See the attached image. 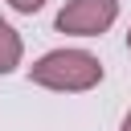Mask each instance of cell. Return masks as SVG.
<instances>
[{
  "label": "cell",
  "instance_id": "cell-1",
  "mask_svg": "<svg viewBox=\"0 0 131 131\" xmlns=\"http://www.w3.org/2000/svg\"><path fill=\"white\" fill-rule=\"evenodd\" d=\"M29 78L45 90L78 94V90H94L102 82V61L86 49H53L29 66Z\"/></svg>",
  "mask_w": 131,
  "mask_h": 131
},
{
  "label": "cell",
  "instance_id": "cell-2",
  "mask_svg": "<svg viewBox=\"0 0 131 131\" xmlns=\"http://www.w3.org/2000/svg\"><path fill=\"white\" fill-rule=\"evenodd\" d=\"M115 16H119V0H70L57 12V29L74 37H98L115 25Z\"/></svg>",
  "mask_w": 131,
  "mask_h": 131
},
{
  "label": "cell",
  "instance_id": "cell-3",
  "mask_svg": "<svg viewBox=\"0 0 131 131\" xmlns=\"http://www.w3.org/2000/svg\"><path fill=\"white\" fill-rule=\"evenodd\" d=\"M20 53H25L20 33H16L8 20H0V74H12V70L20 66Z\"/></svg>",
  "mask_w": 131,
  "mask_h": 131
},
{
  "label": "cell",
  "instance_id": "cell-4",
  "mask_svg": "<svg viewBox=\"0 0 131 131\" xmlns=\"http://www.w3.org/2000/svg\"><path fill=\"white\" fill-rule=\"evenodd\" d=\"M8 4H12L16 12H29V16H33V12H37V8L45 4V0H8Z\"/></svg>",
  "mask_w": 131,
  "mask_h": 131
},
{
  "label": "cell",
  "instance_id": "cell-5",
  "mask_svg": "<svg viewBox=\"0 0 131 131\" xmlns=\"http://www.w3.org/2000/svg\"><path fill=\"white\" fill-rule=\"evenodd\" d=\"M119 131H131V111L123 115V127H119Z\"/></svg>",
  "mask_w": 131,
  "mask_h": 131
},
{
  "label": "cell",
  "instance_id": "cell-6",
  "mask_svg": "<svg viewBox=\"0 0 131 131\" xmlns=\"http://www.w3.org/2000/svg\"><path fill=\"white\" fill-rule=\"evenodd\" d=\"M127 49H131V29H127Z\"/></svg>",
  "mask_w": 131,
  "mask_h": 131
}]
</instances>
